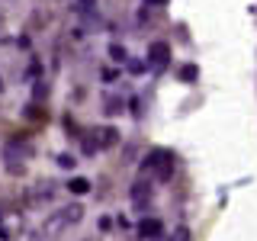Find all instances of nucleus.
Segmentation results:
<instances>
[{
	"label": "nucleus",
	"instance_id": "nucleus-5",
	"mask_svg": "<svg viewBox=\"0 0 257 241\" xmlns=\"http://www.w3.org/2000/svg\"><path fill=\"white\" fill-rule=\"evenodd\" d=\"M16 155H20V164H23V158H29V145L26 142H10V145H7V161H10V171H16Z\"/></svg>",
	"mask_w": 257,
	"mask_h": 241
},
{
	"label": "nucleus",
	"instance_id": "nucleus-13",
	"mask_svg": "<svg viewBox=\"0 0 257 241\" xmlns=\"http://www.w3.org/2000/svg\"><path fill=\"white\" fill-rule=\"evenodd\" d=\"M58 164H61V167H74V164H77V161H74V158H71V155H61V158H58Z\"/></svg>",
	"mask_w": 257,
	"mask_h": 241
},
{
	"label": "nucleus",
	"instance_id": "nucleus-11",
	"mask_svg": "<svg viewBox=\"0 0 257 241\" xmlns=\"http://www.w3.org/2000/svg\"><path fill=\"white\" fill-rule=\"evenodd\" d=\"M106 112H122V100H119V96H109V100H106Z\"/></svg>",
	"mask_w": 257,
	"mask_h": 241
},
{
	"label": "nucleus",
	"instance_id": "nucleus-10",
	"mask_svg": "<svg viewBox=\"0 0 257 241\" xmlns=\"http://www.w3.org/2000/svg\"><path fill=\"white\" fill-rule=\"evenodd\" d=\"M103 139L100 142H96V145H103V148H109V145H116V129H103Z\"/></svg>",
	"mask_w": 257,
	"mask_h": 241
},
{
	"label": "nucleus",
	"instance_id": "nucleus-6",
	"mask_svg": "<svg viewBox=\"0 0 257 241\" xmlns=\"http://www.w3.org/2000/svg\"><path fill=\"white\" fill-rule=\"evenodd\" d=\"M148 199H151V187H148L145 180H139V183L132 187V203L139 206V209H145V206H148Z\"/></svg>",
	"mask_w": 257,
	"mask_h": 241
},
{
	"label": "nucleus",
	"instance_id": "nucleus-7",
	"mask_svg": "<svg viewBox=\"0 0 257 241\" xmlns=\"http://www.w3.org/2000/svg\"><path fill=\"white\" fill-rule=\"evenodd\" d=\"M68 7L74 13H90L93 7H96V0H68Z\"/></svg>",
	"mask_w": 257,
	"mask_h": 241
},
{
	"label": "nucleus",
	"instance_id": "nucleus-3",
	"mask_svg": "<svg viewBox=\"0 0 257 241\" xmlns=\"http://www.w3.org/2000/svg\"><path fill=\"white\" fill-rule=\"evenodd\" d=\"M167 61H171V45L167 42H155L148 48V68L151 71H164Z\"/></svg>",
	"mask_w": 257,
	"mask_h": 241
},
{
	"label": "nucleus",
	"instance_id": "nucleus-2",
	"mask_svg": "<svg viewBox=\"0 0 257 241\" xmlns=\"http://www.w3.org/2000/svg\"><path fill=\"white\" fill-rule=\"evenodd\" d=\"M80 215H84V209L80 206H68V209H61L58 215H52V219L45 222V238H55L58 235V231L64 228V225H74V222H80Z\"/></svg>",
	"mask_w": 257,
	"mask_h": 241
},
{
	"label": "nucleus",
	"instance_id": "nucleus-1",
	"mask_svg": "<svg viewBox=\"0 0 257 241\" xmlns=\"http://www.w3.org/2000/svg\"><path fill=\"white\" fill-rule=\"evenodd\" d=\"M142 171L148 174V177H155V180H171V177H174V155H171V151H164V148L148 151Z\"/></svg>",
	"mask_w": 257,
	"mask_h": 241
},
{
	"label": "nucleus",
	"instance_id": "nucleus-15",
	"mask_svg": "<svg viewBox=\"0 0 257 241\" xmlns=\"http://www.w3.org/2000/svg\"><path fill=\"white\" fill-rule=\"evenodd\" d=\"M148 7H167V0H145Z\"/></svg>",
	"mask_w": 257,
	"mask_h": 241
},
{
	"label": "nucleus",
	"instance_id": "nucleus-4",
	"mask_svg": "<svg viewBox=\"0 0 257 241\" xmlns=\"http://www.w3.org/2000/svg\"><path fill=\"white\" fill-rule=\"evenodd\" d=\"M161 235H164V225H161L158 219H142V222H139V238H145V241H158Z\"/></svg>",
	"mask_w": 257,
	"mask_h": 241
},
{
	"label": "nucleus",
	"instance_id": "nucleus-14",
	"mask_svg": "<svg viewBox=\"0 0 257 241\" xmlns=\"http://www.w3.org/2000/svg\"><path fill=\"white\" fill-rule=\"evenodd\" d=\"M128 71H135V74H139V71H145V64L142 61H128Z\"/></svg>",
	"mask_w": 257,
	"mask_h": 241
},
{
	"label": "nucleus",
	"instance_id": "nucleus-9",
	"mask_svg": "<svg viewBox=\"0 0 257 241\" xmlns=\"http://www.w3.org/2000/svg\"><path fill=\"white\" fill-rule=\"evenodd\" d=\"M199 77V68H196V64H187V68H180V80H187V84H190V80H196Z\"/></svg>",
	"mask_w": 257,
	"mask_h": 241
},
{
	"label": "nucleus",
	"instance_id": "nucleus-8",
	"mask_svg": "<svg viewBox=\"0 0 257 241\" xmlns=\"http://www.w3.org/2000/svg\"><path fill=\"white\" fill-rule=\"evenodd\" d=\"M68 190H71V193H77V196H84V193L90 190V180H84V177H74V180L68 183Z\"/></svg>",
	"mask_w": 257,
	"mask_h": 241
},
{
	"label": "nucleus",
	"instance_id": "nucleus-12",
	"mask_svg": "<svg viewBox=\"0 0 257 241\" xmlns=\"http://www.w3.org/2000/svg\"><path fill=\"white\" fill-rule=\"evenodd\" d=\"M109 55H112V58H116V61H125V58H128L122 45H109Z\"/></svg>",
	"mask_w": 257,
	"mask_h": 241
}]
</instances>
